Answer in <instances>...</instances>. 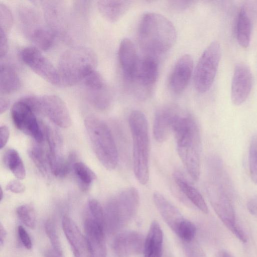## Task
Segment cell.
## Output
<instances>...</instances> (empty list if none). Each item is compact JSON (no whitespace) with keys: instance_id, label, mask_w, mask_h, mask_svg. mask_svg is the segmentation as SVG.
Instances as JSON below:
<instances>
[{"instance_id":"6da1fadb","label":"cell","mask_w":257,"mask_h":257,"mask_svg":"<svg viewBox=\"0 0 257 257\" xmlns=\"http://www.w3.org/2000/svg\"><path fill=\"white\" fill-rule=\"evenodd\" d=\"M173 133L180 159L190 177L197 181L200 174L201 139L196 120L182 110L175 121Z\"/></svg>"},{"instance_id":"7a4b0ae2","label":"cell","mask_w":257,"mask_h":257,"mask_svg":"<svg viewBox=\"0 0 257 257\" xmlns=\"http://www.w3.org/2000/svg\"><path fill=\"white\" fill-rule=\"evenodd\" d=\"M177 32L171 22L154 13L146 14L139 30V40L146 55L157 57L165 53L174 45Z\"/></svg>"},{"instance_id":"3957f363","label":"cell","mask_w":257,"mask_h":257,"mask_svg":"<svg viewBox=\"0 0 257 257\" xmlns=\"http://www.w3.org/2000/svg\"><path fill=\"white\" fill-rule=\"evenodd\" d=\"M128 123L133 140V160L135 175L142 185L149 179L150 140L148 124L144 113L134 110Z\"/></svg>"},{"instance_id":"277c9868","label":"cell","mask_w":257,"mask_h":257,"mask_svg":"<svg viewBox=\"0 0 257 257\" xmlns=\"http://www.w3.org/2000/svg\"><path fill=\"white\" fill-rule=\"evenodd\" d=\"M97 59L90 49L76 46L65 51L59 60L57 70L61 86H72L95 70Z\"/></svg>"},{"instance_id":"5b68a950","label":"cell","mask_w":257,"mask_h":257,"mask_svg":"<svg viewBox=\"0 0 257 257\" xmlns=\"http://www.w3.org/2000/svg\"><path fill=\"white\" fill-rule=\"evenodd\" d=\"M84 123L98 160L106 169L113 170L117 164L118 153L108 126L104 121L94 116H87Z\"/></svg>"},{"instance_id":"8992f818","label":"cell","mask_w":257,"mask_h":257,"mask_svg":"<svg viewBox=\"0 0 257 257\" xmlns=\"http://www.w3.org/2000/svg\"><path fill=\"white\" fill-rule=\"evenodd\" d=\"M206 188L210 203L221 221L241 241L246 242V235L236 222L231 187L209 179Z\"/></svg>"},{"instance_id":"52a82bcc","label":"cell","mask_w":257,"mask_h":257,"mask_svg":"<svg viewBox=\"0 0 257 257\" xmlns=\"http://www.w3.org/2000/svg\"><path fill=\"white\" fill-rule=\"evenodd\" d=\"M139 195L134 187L127 188L112 199L107 204L104 214L105 225L113 232L125 225L136 213Z\"/></svg>"},{"instance_id":"ba28073f","label":"cell","mask_w":257,"mask_h":257,"mask_svg":"<svg viewBox=\"0 0 257 257\" xmlns=\"http://www.w3.org/2000/svg\"><path fill=\"white\" fill-rule=\"evenodd\" d=\"M36 114L47 117L52 122L62 128L71 124V118L67 105L59 96L54 95L28 96L22 98Z\"/></svg>"},{"instance_id":"9c48e42d","label":"cell","mask_w":257,"mask_h":257,"mask_svg":"<svg viewBox=\"0 0 257 257\" xmlns=\"http://www.w3.org/2000/svg\"><path fill=\"white\" fill-rule=\"evenodd\" d=\"M221 57V47L218 41L211 43L201 55L194 71V84L200 93L207 91L215 78Z\"/></svg>"},{"instance_id":"30bf717a","label":"cell","mask_w":257,"mask_h":257,"mask_svg":"<svg viewBox=\"0 0 257 257\" xmlns=\"http://www.w3.org/2000/svg\"><path fill=\"white\" fill-rule=\"evenodd\" d=\"M159 65L157 57L147 55L140 58L133 80L127 85L131 86L137 96L145 98L154 88L158 79Z\"/></svg>"},{"instance_id":"8fae6325","label":"cell","mask_w":257,"mask_h":257,"mask_svg":"<svg viewBox=\"0 0 257 257\" xmlns=\"http://www.w3.org/2000/svg\"><path fill=\"white\" fill-rule=\"evenodd\" d=\"M20 55L22 61L39 76L51 84L61 86L57 68L38 48L32 46L25 47L21 50Z\"/></svg>"},{"instance_id":"7c38bea8","label":"cell","mask_w":257,"mask_h":257,"mask_svg":"<svg viewBox=\"0 0 257 257\" xmlns=\"http://www.w3.org/2000/svg\"><path fill=\"white\" fill-rule=\"evenodd\" d=\"M35 114L31 108L22 99L15 102L12 107L11 116L15 126L33 138L38 143H41L44 135Z\"/></svg>"},{"instance_id":"4fadbf2b","label":"cell","mask_w":257,"mask_h":257,"mask_svg":"<svg viewBox=\"0 0 257 257\" xmlns=\"http://www.w3.org/2000/svg\"><path fill=\"white\" fill-rule=\"evenodd\" d=\"M104 226V222L87 214L84 221V228L90 257H106Z\"/></svg>"},{"instance_id":"5bb4252c","label":"cell","mask_w":257,"mask_h":257,"mask_svg":"<svg viewBox=\"0 0 257 257\" xmlns=\"http://www.w3.org/2000/svg\"><path fill=\"white\" fill-rule=\"evenodd\" d=\"M252 86V75L248 66L244 63L236 65L231 85V99L236 105L243 103L247 98Z\"/></svg>"},{"instance_id":"9a60e30c","label":"cell","mask_w":257,"mask_h":257,"mask_svg":"<svg viewBox=\"0 0 257 257\" xmlns=\"http://www.w3.org/2000/svg\"><path fill=\"white\" fill-rule=\"evenodd\" d=\"M181 110L178 106L173 104L164 105L157 110L154 120L153 135L158 142H165L173 132L174 123Z\"/></svg>"},{"instance_id":"2e32d148","label":"cell","mask_w":257,"mask_h":257,"mask_svg":"<svg viewBox=\"0 0 257 257\" xmlns=\"http://www.w3.org/2000/svg\"><path fill=\"white\" fill-rule=\"evenodd\" d=\"M145 239L136 231H125L117 234L112 243V248L119 257H130L144 251Z\"/></svg>"},{"instance_id":"e0dca14e","label":"cell","mask_w":257,"mask_h":257,"mask_svg":"<svg viewBox=\"0 0 257 257\" xmlns=\"http://www.w3.org/2000/svg\"><path fill=\"white\" fill-rule=\"evenodd\" d=\"M119 62L126 84L134 79L140 58L133 42L128 38L122 40L118 53Z\"/></svg>"},{"instance_id":"ac0fdd59","label":"cell","mask_w":257,"mask_h":257,"mask_svg":"<svg viewBox=\"0 0 257 257\" xmlns=\"http://www.w3.org/2000/svg\"><path fill=\"white\" fill-rule=\"evenodd\" d=\"M193 69V60L189 54L182 56L176 63L169 79V85L176 94L182 93L187 86Z\"/></svg>"},{"instance_id":"d6986e66","label":"cell","mask_w":257,"mask_h":257,"mask_svg":"<svg viewBox=\"0 0 257 257\" xmlns=\"http://www.w3.org/2000/svg\"><path fill=\"white\" fill-rule=\"evenodd\" d=\"M62 227L74 257H90L86 237L81 233L74 221L65 215L62 219Z\"/></svg>"},{"instance_id":"ffe728a7","label":"cell","mask_w":257,"mask_h":257,"mask_svg":"<svg viewBox=\"0 0 257 257\" xmlns=\"http://www.w3.org/2000/svg\"><path fill=\"white\" fill-rule=\"evenodd\" d=\"M153 200L164 220L176 233L186 219L183 217L179 210L160 193H154Z\"/></svg>"},{"instance_id":"44dd1931","label":"cell","mask_w":257,"mask_h":257,"mask_svg":"<svg viewBox=\"0 0 257 257\" xmlns=\"http://www.w3.org/2000/svg\"><path fill=\"white\" fill-rule=\"evenodd\" d=\"M132 1L103 0L97 2L98 9L107 21L114 23L118 21L128 11Z\"/></svg>"},{"instance_id":"7402d4cb","label":"cell","mask_w":257,"mask_h":257,"mask_svg":"<svg viewBox=\"0 0 257 257\" xmlns=\"http://www.w3.org/2000/svg\"><path fill=\"white\" fill-rule=\"evenodd\" d=\"M163 236L159 223L153 221L145 240L144 257H162Z\"/></svg>"},{"instance_id":"603a6c76","label":"cell","mask_w":257,"mask_h":257,"mask_svg":"<svg viewBox=\"0 0 257 257\" xmlns=\"http://www.w3.org/2000/svg\"><path fill=\"white\" fill-rule=\"evenodd\" d=\"M174 181L182 193L196 207L204 213H208L207 204L198 190L192 186L180 173L174 174Z\"/></svg>"},{"instance_id":"cb8c5ba5","label":"cell","mask_w":257,"mask_h":257,"mask_svg":"<svg viewBox=\"0 0 257 257\" xmlns=\"http://www.w3.org/2000/svg\"><path fill=\"white\" fill-rule=\"evenodd\" d=\"M252 31V23L246 7L239 11L236 24V36L239 45L244 48L250 44Z\"/></svg>"},{"instance_id":"d4e9b609","label":"cell","mask_w":257,"mask_h":257,"mask_svg":"<svg viewBox=\"0 0 257 257\" xmlns=\"http://www.w3.org/2000/svg\"><path fill=\"white\" fill-rule=\"evenodd\" d=\"M0 91L1 94H8L16 91L21 86L19 77L11 66L7 64L1 65Z\"/></svg>"},{"instance_id":"484cf974","label":"cell","mask_w":257,"mask_h":257,"mask_svg":"<svg viewBox=\"0 0 257 257\" xmlns=\"http://www.w3.org/2000/svg\"><path fill=\"white\" fill-rule=\"evenodd\" d=\"M31 40L42 50H47L53 45L55 36L53 32L48 28L38 26L29 32Z\"/></svg>"},{"instance_id":"4316f807","label":"cell","mask_w":257,"mask_h":257,"mask_svg":"<svg viewBox=\"0 0 257 257\" xmlns=\"http://www.w3.org/2000/svg\"><path fill=\"white\" fill-rule=\"evenodd\" d=\"M4 162L8 169L18 179L22 180L25 178L26 170L23 162L18 152L10 149L5 153Z\"/></svg>"},{"instance_id":"83f0119b","label":"cell","mask_w":257,"mask_h":257,"mask_svg":"<svg viewBox=\"0 0 257 257\" xmlns=\"http://www.w3.org/2000/svg\"><path fill=\"white\" fill-rule=\"evenodd\" d=\"M73 169L81 189L83 191L87 190L96 178L95 174L86 165L82 162H76Z\"/></svg>"},{"instance_id":"f1b7e54d","label":"cell","mask_w":257,"mask_h":257,"mask_svg":"<svg viewBox=\"0 0 257 257\" xmlns=\"http://www.w3.org/2000/svg\"><path fill=\"white\" fill-rule=\"evenodd\" d=\"M29 155L39 171L46 175L49 166L47 154L45 155L43 149L36 145L30 149Z\"/></svg>"},{"instance_id":"f546056e","label":"cell","mask_w":257,"mask_h":257,"mask_svg":"<svg viewBox=\"0 0 257 257\" xmlns=\"http://www.w3.org/2000/svg\"><path fill=\"white\" fill-rule=\"evenodd\" d=\"M248 163L250 178L257 184V134L253 136L250 143Z\"/></svg>"},{"instance_id":"4dcf8cb0","label":"cell","mask_w":257,"mask_h":257,"mask_svg":"<svg viewBox=\"0 0 257 257\" xmlns=\"http://www.w3.org/2000/svg\"><path fill=\"white\" fill-rule=\"evenodd\" d=\"M16 212L19 218L27 226L31 228L35 227V212L31 205L28 204L21 205L17 209Z\"/></svg>"},{"instance_id":"1f68e13d","label":"cell","mask_w":257,"mask_h":257,"mask_svg":"<svg viewBox=\"0 0 257 257\" xmlns=\"http://www.w3.org/2000/svg\"><path fill=\"white\" fill-rule=\"evenodd\" d=\"M83 81L88 91L100 89L107 86L102 76L95 70L89 74Z\"/></svg>"},{"instance_id":"d6a6232c","label":"cell","mask_w":257,"mask_h":257,"mask_svg":"<svg viewBox=\"0 0 257 257\" xmlns=\"http://www.w3.org/2000/svg\"><path fill=\"white\" fill-rule=\"evenodd\" d=\"M45 228L46 234L52 244L53 249L59 255L62 256V248L54 224L51 221H47L45 223Z\"/></svg>"},{"instance_id":"836d02e7","label":"cell","mask_w":257,"mask_h":257,"mask_svg":"<svg viewBox=\"0 0 257 257\" xmlns=\"http://www.w3.org/2000/svg\"><path fill=\"white\" fill-rule=\"evenodd\" d=\"M196 233L195 225L186 219L182 223L176 232L177 235L186 242H190L192 240Z\"/></svg>"},{"instance_id":"e575fe53","label":"cell","mask_w":257,"mask_h":257,"mask_svg":"<svg viewBox=\"0 0 257 257\" xmlns=\"http://www.w3.org/2000/svg\"><path fill=\"white\" fill-rule=\"evenodd\" d=\"M1 30L7 34L13 24V16L8 8L0 4Z\"/></svg>"},{"instance_id":"d590c367","label":"cell","mask_w":257,"mask_h":257,"mask_svg":"<svg viewBox=\"0 0 257 257\" xmlns=\"http://www.w3.org/2000/svg\"><path fill=\"white\" fill-rule=\"evenodd\" d=\"M18 234L22 244L28 249H30L32 246V240L26 230L22 226L18 227Z\"/></svg>"},{"instance_id":"8d00e7d4","label":"cell","mask_w":257,"mask_h":257,"mask_svg":"<svg viewBox=\"0 0 257 257\" xmlns=\"http://www.w3.org/2000/svg\"><path fill=\"white\" fill-rule=\"evenodd\" d=\"M193 3H194V1H169V6L173 10L180 11L190 7L193 5Z\"/></svg>"},{"instance_id":"74e56055","label":"cell","mask_w":257,"mask_h":257,"mask_svg":"<svg viewBox=\"0 0 257 257\" xmlns=\"http://www.w3.org/2000/svg\"><path fill=\"white\" fill-rule=\"evenodd\" d=\"M6 189L14 193H22L25 190V187L19 180H12L6 186Z\"/></svg>"},{"instance_id":"f35d334b","label":"cell","mask_w":257,"mask_h":257,"mask_svg":"<svg viewBox=\"0 0 257 257\" xmlns=\"http://www.w3.org/2000/svg\"><path fill=\"white\" fill-rule=\"evenodd\" d=\"M10 132L9 128L6 125L0 127V148L2 149L6 145L9 140Z\"/></svg>"},{"instance_id":"ab89813d","label":"cell","mask_w":257,"mask_h":257,"mask_svg":"<svg viewBox=\"0 0 257 257\" xmlns=\"http://www.w3.org/2000/svg\"><path fill=\"white\" fill-rule=\"evenodd\" d=\"M1 36V58L4 57L7 53L8 49V38L7 34L0 31Z\"/></svg>"},{"instance_id":"60d3db41","label":"cell","mask_w":257,"mask_h":257,"mask_svg":"<svg viewBox=\"0 0 257 257\" xmlns=\"http://www.w3.org/2000/svg\"><path fill=\"white\" fill-rule=\"evenodd\" d=\"M247 207L250 213L257 217V195L249 199L247 202Z\"/></svg>"},{"instance_id":"b9f144b4","label":"cell","mask_w":257,"mask_h":257,"mask_svg":"<svg viewBox=\"0 0 257 257\" xmlns=\"http://www.w3.org/2000/svg\"><path fill=\"white\" fill-rule=\"evenodd\" d=\"M9 105V101L8 99L5 97H3L2 96L1 97V102H0V111L1 114L4 112L7 109Z\"/></svg>"},{"instance_id":"7bdbcfd3","label":"cell","mask_w":257,"mask_h":257,"mask_svg":"<svg viewBox=\"0 0 257 257\" xmlns=\"http://www.w3.org/2000/svg\"><path fill=\"white\" fill-rule=\"evenodd\" d=\"M7 235V232L3 224L1 223L0 225V244L1 245L4 242Z\"/></svg>"},{"instance_id":"ee69618b","label":"cell","mask_w":257,"mask_h":257,"mask_svg":"<svg viewBox=\"0 0 257 257\" xmlns=\"http://www.w3.org/2000/svg\"><path fill=\"white\" fill-rule=\"evenodd\" d=\"M45 257H62L56 252L53 249H47L44 254Z\"/></svg>"},{"instance_id":"f6af8a7d","label":"cell","mask_w":257,"mask_h":257,"mask_svg":"<svg viewBox=\"0 0 257 257\" xmlns=\"http://www.w3.org/2000/svg\"><path fill=\"white\" fill-rule=\"evenodd\" d=\"M220 257H233L231 254L227 251H223L221 252Z\"/></svg>"},{"instance_id":"bcb514c9","label":"cell","mask_w":257,"mask_h":257,"mask_svg":"<svg viewBox=\"0 0 257 257\" xmlns=\"http://www.w3.org/2000/svg\"><path fill=\"white\" fill-rule=\"evenodd\" d=\"M1 200H2L3 198V190H2V188L1 189Z\"/></svg>"}]
</instances>
